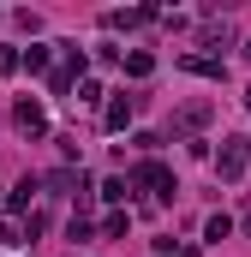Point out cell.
Masks as SVG:
<instances>
[{"label": "cell", "instance_id": "6da1fadb", "mask_svg": "<svg viewBox=\"0 0 251 257\" xmlns=\"http://www.w3.org/2000/svg\"><path fill=\"white\" fill-rule=\"evenodd\" d=\"M245 168H251V144H245V138L221 144V156H215V174H221V180H239Z\"/></svg>", "mask_w": 251, "mask_h": 257}, {"label": "cell", "instance_id": "7a4b0ae2", "mask_svg": "<svg viewBox=\"0 0 251 257\" xmlns=\"http://www.w3.org/2000/svg\"><path fill=\"white\" fill-rule=\"evenodd\" d=\"M126 186H162V197H174V174H168L162 162H144V168H138Z\"/></svg>", "mask_w": 251, "mask_h": 257}, {"label": "cell", "instance_id": "3957f363", "mask_svg": "<svg viewBox=\"0 0 251 257\" xmlns=\"http://www.w3.org/2000/svg\"><path fill=\"white\" fill-rule=\"evenodd\" d=\"M12 120H18V132H30V138H36V132H48V120H42V102H30V96L12 108Z\"/></svg>", "mask_w": 251, "mask_h": 257}, {"label": "cell", "instance_id": "277c9868", "mask_svg": "<svg viewBox=\"0 0 251 257\" xmlns=\"http://www.w3.org/2000/svg\"><path fill=\"white\" fill-rule=\"evenodd\" d=\"M102 126H108V132H126V126H132V96H114V102H108Z\"/></svg>", "mask_w": 251, "mask_h": 257}, {"label": "cell", "instance_id": "5b68a950", "mask_svg": "<svg viewBox=\"0 0 251 257\" xmlns=\"http://www.w3.org/2000/svg\"><path fill=\"white\" fill-rule=\"evenodd\" d=\"M18 66H30V72H48V66H54V48H48V42H36V48H24V54H18Z\"/></svg>", "mask_w": 251, "mask_h": 257}, {"label": "cell", "instance_id": "8992f818", "mask_svg": "<svg viewBox=\"0 0 251 257\" xmlns=\"http://www.w3.org/2000/svg\"><path fill=\"white\" fill-rule=\"evenodd\" d=\"M126 72H132V78H150V72H156V54H144V48L126 54Z\"/></svg>", "mask_w": 251, "mask_h": 257}, {"label": "cell", "instance_id": "52a82bcc", "mask_svg": "<svg viewBox=\"0 0 251 257\" xmlns=\"http://www.w3.org/2000/svg\"><path fill=\"white\" fill-rule=\"evenodd\" d=\"M227 233H233L227 215H209V221H203V239H227Z\"/></svg>", "mask_w": 251, "mask_h": 257}, {"label": "cell", "instance_id": "ba28073f", "mask_svg": "<svg viewBox=\"0 0 251 257\" xmlns=\"http://www.w3.org/2000/svg\"><path fill=\"white\" fill-rule=\"evenodd\" d=\"M30 197H36V180H24V186L6 197V203H12V209H30Z\"/></svg>", "mask_w": 251, "mask_h": 257}, {"label": "cell", "instance_id": "9c48e42d", "mask_svg": "<svg viewBox=\"0 0 251 257\" xmlns=\"http://www.w3.org/2000/svg\"><path fill=\"white\" fill-rule=\"evenodd\" d=\"M126 227H132V221H126L120 209H114V215H108V221H102V233H108V239H126Z\"/></svg>", "mask_w": 251, "mask_h": 257}, {"label": "cell", "instance_id": "30bf717a", "mask_svg": "<svg viewBox=\"0 0 251 257\" xmlns=\"http://www.w3.org/2000/svg\"><path fill=\"white\" fill-rule=\"evenodd\" d=\"M126 192H132V186H126L120 174H114V180H102V197H108V203H120V197H126Z\"/></svg>", "mask_w": 251, "mask_h": 257}, {"label": "cell", "instance_id": "8fae6325", "mask_svg": "<svg viewBox=\"0 0 251 257\" xmlns=\"http://www.w3.org/2000/svg\"><path fill=\"white\" fill-rule=\"evenodd\" d=\"M0 72H18V48H0Z\"/></svg>", "mask_w": 251, "mask_h": 257}, {"label": "cell", "instance_id": "7c38bea8", "mask_svg": "<svg viewBox=\"0 0 251 257\" xmlns=\"http://www.w3.org/2000/svg\"><path fill=\"white\" fill-rule=\"evenodd\" d=\"M245 233H251V215H245Z\"/></svg>", "mask_w": 251, "mask_h": 257}, {"label": "cell", "instance_id": "4fadbf2b", "mask_svg": "<svg viewBox=\"0 0 251 257\" xmlns=\"http://www.w3.org/2000/svg\"><path fill=\"white\" fill-rule=\"evenodd\" d=\"M245 108H251V90H245Z\"/></svg>", "mask_w": 251, "mask_h": 257}, {"label": "cell", "instance_id": "5bb4252c", "mask_svg": "<svg viewBox=\"0 0 251 257\" xmlns=\"http://www.w3.org/2000/svg\"><path fill=\"white\" fill-rule=\"evenodd\" d=\"M245 54H251V42H245Z\"/></svg>", "mask_w": 251, "mask_h": 257}]
</instances>
